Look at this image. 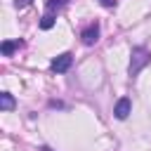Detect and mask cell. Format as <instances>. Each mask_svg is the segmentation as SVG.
Returning a JSON list of instances; mask_svg holds the SVG:
<instances>
[{"label": "cell", "instance_id": "obj_1", "mask_svg": "<svg viewBox=\"0 0 151 151\" xmlns=\"http://www.w3.org/2000/svg\"><path fill=\"white\" fill-rule=\"evenodd\" d=\"M149 61H151V52L146 47H142V45L132 47V52H130V68H127L130 71V78H137L142 73V68L149 66Z\"/></svg>", "mask_w": 151, "mask_h": 151}, {"label": "cell", "instance_id": "obj_2", "mask_svg": "<svg viewBox=\"0 0 151 151\" xmlns=\"http://www.w3.org/2000/svg\"><path fill=\"white\" fill-rule=\"evenodd\" d=\"M71 64H73V54H71V52H61V54H57V57L50 61V68H52L54 73H66V71L71 68Z\"/></svg>", "mask_w": 151, "mask_h": 151}, {"label": "cell", "instance_id": "obj_3", "mask_svg": "<svg viewBox=\"0 0 151 151\" xmlns=\"http://www.w3.org/2000/svg\"><path fill=\"white\" fill-rule=\"evenodd\" d=\"M80 40H83V45H94L97 40H99V24L97 21H92V24H87L83 31H80Z\"/></svg>", "mask_w": 151, "mask_h": 151}, {"label": "cell", "instance_id": "obj_4", "mask_svg": "<svg viewBox=\"0 0 151 151\" xmlns=\"http://www.w3.org/2000/svg\"><path fill=\"white\" fill-rule=\"evenodd\" d=\"M130 113H132V101H130L127 97H120V99L116 101V106H113V116H116L118 120H125Z\"/></svg>", "mask_w": 151, "mask_h": 151}, {"label": "cell", "instance_id": "obj_5", "mask_svg": "<svg viewBox=\"0 0 151 151\" xmlns=\"http://www.w3.org/2000/svg\"><path fill=\"white\" fill-rule=\"evenodd\" d=\"M21 45H24L21 40H5V42L0 45V52H2L5 57H12V52H14V50H19Z\"/></svg>", "mask_w": 151, "mask_h": 151}, {"label": "cell", "instance_id": "obj_6", "mask_svg": "<svg viewBox=\"0 0 151 151\" xmlns=\"http://www.w3.org/2000/svg\"><path fill=\"white\" fill-rule=\"evenodd\" d=\"M14 106H17L14 97L9 92H0V111H12Z\"/></svg>", "mask_w": 151, "mask_h": 151}, {"label": "cell", "instance_id": "obj_7", "mask_svg": "<svg viewBox=\"0 0 151 151\" xmlns=\"http://www.w3.org/2000/svg\"><path fill=\"white\" fill-rule=\"evenodd\" d=\"M54 21H57V17H54L52 12H45L42 19H40V28H42V31H50V28L54 26Z\"/></svg>", "mask_w": 151, "mask_h": 151}, {"label": "cell", "instance_id": "obj_8", "mask_svg": "<svg viewBox=\"0 0 151 151\" xmlns=\"http://www.w3.org/2000/svg\"><path fill=\"white\" fill-rule=\"evenodd\" d=\"M66 2H68V0H47V5H45V12H52V14H54V12H57V9H61Z\"/></svg>", "mask_w": 151, "mask_h": 151}, {"label": "cell", "instance_id": "obj_9", "mask_svg": "<svg viewBox=\"0 0 151 151\" xmlns=\"http://www.w3.org/2000/svg\"><path fill=\"white\" fill-rule=\"evenodd\" d=\"M33 0H14V7L17 9H21V7H26V5H31Z\"/></svg>", "mask_w": 151, "mask_h": 151}, {"label": "cell", "instance_id": "obj_10", "mask_svg": "<svg viewBox=\"0 0 151 151\" xmlns=\"http://www.w3.org/2000/svg\"><path fill=\"white\" fill-rule=\"evenodd\" d=\"M101 5H104V7H113V5H116V0H101Z\"/></svg>", "mask_w": 151, "mask_h": 151}]
</instances>
